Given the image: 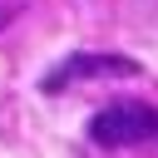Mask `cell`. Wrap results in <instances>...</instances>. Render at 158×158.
<instances>
[{
    "instance_id": "obj_2",
    "label": "cell",
    "mask_w": 158,
    "mask_h": 158,
    "mask_svg": "<svg viewBox=\"0 0 158 158\" xmlns=\"http://www.w3.org/2000/svg\"><path fill=\"white\" fill-rule=\"evenodd\" d=\"M128 79V74H138V59H128V54H109V49H74V54H64L59 64H49L44 69V79H40V89L44 94H59V89H69V84H84V79Z\"/></svg>"
},
{
    "instance_id": "obj_3",
    "label": "cell",
    "mask_w": 158,
    "mask_h": 158,
    "mask_svg": "<svg viewBox=\"0 0 158 158\" xmlns=\"http://www.w3.org/2000/svg\"><path fill=\"white\" fill-rule=\"evenodd\" d=\"M25 5H30V0H0V30H5V25H15V20L25 15Z\"/></svg>"
},
{
    "instance_id": "obj_1",
    "label": "cell",
    "mask_w": 158,
    "mask_h": 158,
    "mask_svg": "<svg viewBox=\"0 0 158 158\" xmlns=\"http://www.w3.org/2000/svg\"><path fill=\"white\" fill-rule=\"evenodd\" d=\"M89 143L94 148H138L158 138V109L148 99H109L89 114Z\"/></svg>"
}]
</instances>
